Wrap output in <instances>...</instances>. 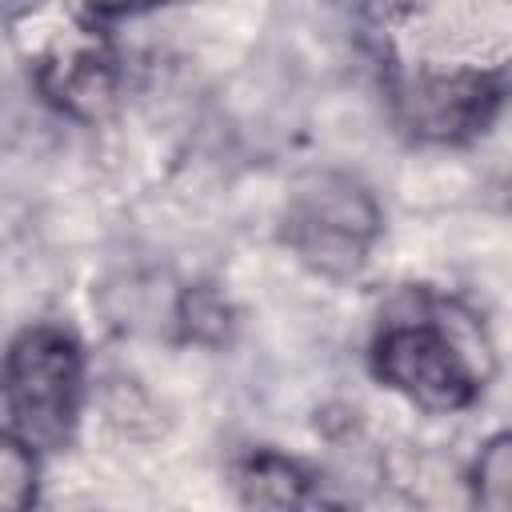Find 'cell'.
<instances>
[{
    "instance_id": "obj_1",
    "label": "cell",
    "mask_w": 512,
    "mask_h": 512,
    "mask_svg": "<svg viewBox=\"0 0 512 512\" xmlns=\"http://www.w3.org/2000/svg\"><path fill=\"white\" fill-rule=\"evenodd\" d=\"M372 372L384 388L420 412H464L484 392L492 344L484 328L456 304H436L428 316L384 324L372 340Z\"/></svg>"
},
{
    "instance_id": "obj_2",
    "label": "cell",
    "mask_w": 512,
    "mask_h": 512,
    "mask_svg": "<svg viewBox=\"0 0 512 512\" xmlns=\"http://www.w3.org/2000/svg\"><path fill=\"white\" fill-rule=\"evenodd\" d=\"M380 232V200L360 176L340 168H316L292 180L280 212V236L292 248V256L316 276H356L368 264Z\"/></svg>"
},
{
    "instance_id": "obj_3",
    "label": "cell",
    "mask_w": 512,
    "mask_h": 512,
    "mask_svg": "<svg viewBox=\"0 0 512 512\" xmlns=\"http://www.w3.org/2000/svg\"><path fill=\"white\" fill-rule=\"evenodd\" d=\"M0 396L12 432L32 448H56L72 436L84 400V352L60 324L24 328L0 360Z\"/></svg>"
},
{
    "instance_id": "obj_4",
    "label": "cell",
    "mask_w": 512,
    "mask_h": 512,
    "mask_svg": "<svg viewBox=\"0 0 512 512\" xmlns=\"http://www.w3.org/2000/svg\"><path fill=\"white\" fill-rule=\"evenodd\" d=\"M504 100L500 68L468 60H412L392 84L396 120L424 144H464L480 136Z\"/></svg>"
},
{
    "instance_id": "obj_5",
    "label": "cell",
    "mask_w": 512,
    "mask_h": 512,
    "mask_svg": "<svg viewBox=\"0 0 512 512\" xmlns=\"http://www.w3.org/2000/svg\"><path fill=\"white\" fill-rule=\"evenodd\" d=\"M64 24L44 28L52 32L40 48V64H36V80L40 92L68 116L80 120H96L112 96H116V60L108 48V36L100 28V16L92 12H72L64 16Z\"/></svg>"
},
{
    "instance_id": "obj_6",
    "label": "cell",
    "mask_w": 512,
    "mask_h": 512,
    "mask_svg": "<svg viewBox=\"0 0 512 512\" xmlns=\"http://www.w3.org/2000/svg\"><path fill=\"white\" fill-rule=\"evenodd\" d=\"M236 488L256 512H316L320 504V476L272 448H256L236 464Z\"/></svg>"
},
{
    "instance_id": "obj_7",
    "label": "cell",
    "mask_w": 512,
    "mask_h": 512,
    "mask_svg": "<svg viewBox=\"0 0 512 512\" xmlns=\"http://www.w3.org/2000/svg\"><path fill=\"white\" fill-rule=\"evenodd\" d=\"M412 512H476L468 472L456 460L424 456L412 480Z\"/></svg>"
},
{
    "instance_id": "obj_8",
    "label": "cell",
    "mask_w": 512,
    "mask_h": 512,
    "mask_svg": "<svg viewBox=\"0 0 512 512\" xmlns=\"http://www.w3.org/2000/svg\"><path fill=\"white\" fill-rule=\"evenodd\" d=\"M40 500V460L36 448L0 428V512H32Z\"/></svg>"
},
{
    "instance_id": "obj_9",
    "label": "cell",
    "mask_w": 512,
    "mask_h": 512,
    "mask_svg": "<svg viewBox=\"0 0 512 512\" xmlns=\"http://www.w3.org/2000/svg\"><path fill=\"white\" fill-rule=\"evenodd\" d=\"M468 488H472L476 512H508V488H512V440H508V432H496L484 440L480 456L468 468Z\"/></svg>"
},
{
    "instance_id": "obj_10",
    "label": "cell",
    "mask_w": 512,
    "mask_h": 512,
    "mask_svg": "<svg viewBox=\"0 0 512 512\" xmlns=\"http://www.w3.org/2000/svg\"><path fill=\"white\" fill-rule=\"evenodd\" d=\"M176 324L196 344H220L228 336V328H232V312H228V300L216 288L196 284V288H184L180 292V300H176Z\"/></svg>"
}]
</instances>
